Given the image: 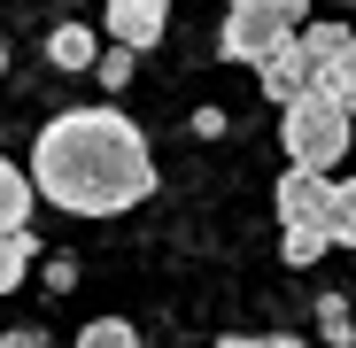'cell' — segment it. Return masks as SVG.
Returning <instances> with one entry per match:
<instances>
[{
	"label": "cell",
	"instance_id": "obj_1",
	"mask_svg": "<svg viewBox=\"0 0 356 348\" xmlns=\"http://www.w3.org/2000/svg\"><path fill=\"white\" fill-rule=\"evenodd\" d=\"M31 186L70 217H124L155 194V147L124 108H63L31 140Z\"/></svg>",
	"mask_w": 356,
	"mask_h": 348
},
{
	"label": "cell",
	"instance_id": "obj_2",
	"mask_svg": "<svg viewBox=\"0 0 356 348\" xmlns=\"http://www.w3.org/2000/svg\"><path fill=\"white\" fill-rule=\"evenodd\" d=\"M348 132H356V116H348V108H333L318 85H310L302 101H286V116H279L286 163H294V170H318V179H325V170L348 155Z\"/></svg>",
	"mask_w": 356,
	"mask_h": 348
},
{
	"label": "cell",
	"instance_id": "obj_3",
	"mask_svg": "<svg viewBox=\"0 0 356 348\" xmlns=\"http://www.w3.org/2000/svg\"><path fill=\"white\" fill-rule=\"evenodd\" d=\"M310 24V0H232V16H225V54L232 63H271L279 47H294Z\"/></svg>",
	"mask_w": 356,
	"mask_h": 348
},
{
	"label": "cell",
	"instance_id": "obj_4",
	"mask_svg": "<svg viewBox=\"0 0 356 348\" xmlns=\"http://www.w3.org/2000/svg\"><path fill=\"white\" fill-rule=\"evenodd\" d=\"M333 179H318V170H286L279 179V232H333Z\"/></svg>",
	"mask_w": 356,
	"mask_h": 348
},
{
	"label": "cell",
	"instance_id": "obj_5",
	"mask_svg": "<svg viewBox=\"0 0 356 348\" xmlns=\"http://www.w3.org/2000/svg\"><path fill=\"white\" fill-rule=\"evenodd\" d=\"M108 39L116 47H124V54H140V47H155L163 39V24H170V8H163V0H108Z\"/></svg>",
	"mask_w": 356,
	"mask_h": 348
},
{
	"label": "cell",
	"instance_id": "obj_6",
	"mask_svg": "<svg viewBox=\"0 0 356 348\" xmlns=\"http://www.w3.org/2000/svg\"><path fill=\"white\" fill-rule=\"evenodd\" d=\"M310 85H318V63L302 54V39H294V47H279L271 63H264V93H271L279 108H286V101H302Z\"/></svg>",
	"mask_w": 356,
	"mask_h": 348
},
{
	"label": "cell",
	"instance_id": "obj_7",
	"mask_svg": "<svg viewBox=\"0 0 356 348\" xmlns=\"http://www.w3.org/2000/svg\"><path fill=\"white\" fill-rule=\"evenodd\" d=\"M31 179H24V170L16 163H0V232H31Z\"/></svg>",
	"mask_w": 356,
	"mask_h": 348
},
{
	"label": "cell",
	"instance_id": "obj_8",
	"mask_svg": "<svg viewBox=\"0 0 356 348\" xmlns=\"http://www.w3.org/2000/svg\"><path fill=\"white\" fill-rule=\"evenodd\" d=\"M47 63L54 70H93V31L86 24H54L47 31Z\"/></svg>",
	"mask_w": 356,
	"mask_h": 348
},
{
	"label": "cell",
	"instance_id": "obj_9",
	"mask_svg": "<svg viewBox=\"0 0 356 348\" xmlns=\"http://www.w3.org/2000/svg\"><path fill=\"white\" fill-rule=\"evenodd\" d=\"M318 93H325L333 108H348V116H356V47H348V54H333V63H318Z\"/></svg>",
	"mask_w": 356,
	"mask_h": 348
},
{
	"label": "cell",
	"instance_id": "obj_10",
	"mask_svg": "<svg viewBox=\"0 0 356 348\" xmlns=\"http://www.w3.org/2000/svg\"><path fill=\"white\" fill-rule=\"evenodd\" d=\"M31 232H0V295H16V286L31 279Z\"/></svg>",
	"mask_w": 356,
	"mask_h": 348
},
{
	"label": "cell",
	"instance_id": "obj_11",
	"mask_svg": "<svg viewBox=\"0 0 356 348\" xmlns=\"http://www.w3.org/2000/svg\"><path fill=\"white\" fill-rule=\"evenodd\" d=\"M348 47H356V31H348V24H333V16L302 24V54H310V63H333V54H348Z\"/></svg>",
	"mask_w": 356,
	"mask_h": 348
},
{
	"label": "cell",
	"instance_id": "obj_12",
	"mask_svg": "<svg viewBox=\"0 0 356 348\" xmlns=\"http://www.w3.org/2000/svg\"><path fill=\"white\" fill-rule=\"evenodd\" d=\"M78 348H140V333H132L124 317H93V325L78 333Z\"/></svg>",
	"mask_w": 356,
	"mask_h": 348
},
{
	"label": "cell",
	"instance_id": "obj_13",
	"mask_svg": "<svg viewBox=\"0 0 356 348\" xmlns=\"http://www.w3.org/2000/svg\"><path fill=\"white\" fill-rule=\"evenodd\" d=\"M318 333H325L333 348H348V340H356V317H348V302H341V295H325V302H318Z\"/></svg>",
	"mask_w": 356,
	"mask_h": 348
},
{
	"label": "cell",
	"instance_id": "obj_14",
	"mask_svg": "<svg viewBox=\"0 0 356 348\" xmlns=\"http://www.w3.org/2000/svg\"><path fill=\"white\" fill-rule=\"evenodd\" d=\"M333 240L356 248V179H341V194H333Z\"/></svg>",
	"mask_w": 356,
	"mask_h": 348
},
{
	"label": "cell",
	"instance_id": "obj_15",
	"mask_svg": "<svg viewBox=\"0 0 356 348\" xmlns=\"http://www.w3.org/2000/svg\"><path fill=\"white\" fill-rule=\"evenodd\" d=\"M333 248V232H286V263H318Z\"/></svg>",
	"mask_w": 356,
	"mask_h": 348
},
{
	"label": "cell",
	"instance_id": "obj_16",
	"mask_svg": "<svg viewBox=\"0 0 356 348\" xmlns=\"http://www.w3.org/2000/svg\"><path fill=\"white\" fill-rule=\"evenodd\" d=\"M101 85H108V93H124V85H132V54H124V47H108V54H101Z\"/></svg>",
	"mask_w": 356,
	"mask_h": 348
},
{
	"label": "cell",
	"instance_id": "obj_17",
	"mask_svg": "<svg viewBox=\"0 0 356 348\" xmlns=\"http://www.w3.org/2000/svg\"><path fill=\"white\" fill-rule=\"evenodd\" d=\"M47 286H54V295H70V286H78V263H70V256H54V263H47Z\"/></svg>",
	"mask_w": 356,
	"mask_h": 348
},
{
	"label": "cell",
	"instance_id": "obj_18",
	"mask_svg": "<svg viewBox=\"0 0 356 348\" xmlns=\"http://www.w3.org/2000/svg\"><path fill=\"white\" fill-rule=\"evenodd\" d=\"M217 348H302V340H294V333H264V340H241V333H232V340H217Z\"/></svg>",
	"mask_w": 356,
	"mask_h": 348
},
{
	"label": "cell",
	"instance_id": "obj_19",
	"mask_svg": "<svg viewBox=\"0 0 356 348\" xmlns=\"http://www.w3.org/2000/svg\"><path fill=\"white\" fill-rule=\"evenodd\" d=\"M0 348H47V333H39V325H8V340H0Z\"/></svg>",
	"mask_w": 356,
	"mask_h": 348
}]
</instances>
